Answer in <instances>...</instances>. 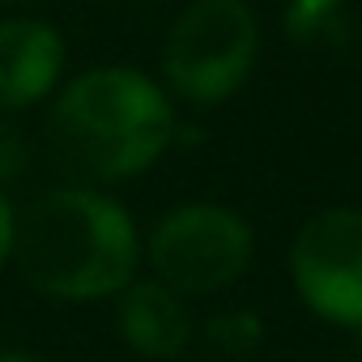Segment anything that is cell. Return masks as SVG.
<instances>
[{"instance_id":"obj_1","label":"cell","mask_w":362,"mask_h":362,"mask_svg":"<svg viewBox=\"0 0 362 362\" xmlns=\"http://www.w3.org/2000/svg\"><path fill=\"white\" fill-rule=\"evenodd\" d=\"M22 277L56 298H107L136 273V226L103 192L60 188L43 192L13 222V252Z\"/></svg>"},{"instance_id":"obj_2","label":"cell","mask_w":362,"mask_h":362,"mask_svg":"<svg viewBox=\"0 0 362 362\" xmlns=\"http://www.w3.org/2000/svg\"><path fill=\"white\" fill-rule=\"evenodd\" d=\"M47 136L73 175L111 184L158 162L175 136V111L149 77L94 69L56 98Z\"/></svg>"},{"instance_id":"obj_3","label":"cell","mask_w":362,"mask_h":362,"mask_svg":"<svg viewBox=\"0 0 362 362\" xmlns=\"http://www.w3.org/2000/svg\"><path fill=\"white\" fill-rule=\"evenodd\" d=\"M256 18L243 0H197L166 35V81L192 103L230 98L256 64Z\"/></svg>"},{"instance_id":"obj_4","label":"cell","mask_w":362,"mask_h":362,"mask_svg":"<svg viewBox=\"0 0 362 362\" xmlns=\"http://www.w3.org/2000/svg\"><path fill=\"white\" fill-rule=\"evenodd\" d=\"M252 226L226 205H179L149 235L153 281L184 294H214L235 286L252 264Z\"/></svg>"},{"instance_id":"obj_5","label":"cell","mask_w":362,"mask_h":362,"mask_svg":"<svg viewBox=\"0 0 362 362\" xmlns=\"http://www.w3.org/2000/svg\"><path fill=\"white\" fill-rule=\"evenodd\" d=\"M290 281L324 324H362V209H324L290 247Z\"/></svg>"},{"instance_id":"obj_6","label":"cell","mask_w":362,"mask_h":362,"mask_svg":"<svg viewBox=\"0 0 362 362\" xmlns=\"http://www.w3.org/2000/svg\"><path fill=\"white\" fill-rule=\"evenodd\" d=\"M115 328L124 345L141 358H179L192 341V315L175 290L162 281H128L119 290Z\"/></svg>"},{"instance_id":"obj_7","label":"cell","mask_w":362,"mask_h":362,"mask_svg":"<svg viewBox=\"0 0 362 362\" xmlns=\"http://www.w3.org/2000/svg\"><path fill=\"white\" fill-rule=\"evenodd\" d=\"M64 64V43L43 22H5L0 26V107L39 103Z\"/></svg>"},{"instance_id":"obj_8","label":"cell","mask_w":362,"mask_h":362,"mask_svg":"<svg viewBox=\"0 0 362 362\" xmlns=\"http://www.w3.org/2000/svg\"><path fill=\"white\" fill-rule=\"evenodd\" d=\"M205 337L218 354L226 358H247L256 354V345L264 341V320L256 311H222L205 324Z\"/></svg>"},{"instance_id":"obj_9","label":"cell","mask_w":362,"mask_h":362,"mask_svg":"<svg viewBox=\"0 0 362 362\" xmlns=\"http://www.w3.org/2000/svg\"><path fill=\"white\" fill-rule=\"evenodd\" d=\"M22 158H26L22 141H18L13 132H5V128H0V179L18 175V170H22Z\"/></svg>"},{"instance_id":"obj_10","label":"cell","mask_w":362,"mask_h":362,"mask_svg":"<svg viewBox=\"0 0 362 362\" xmlns=\"http://www.w3.org/2000/svg\"><path fill=\"white\" fill-rule=\"evenodd\" d=\"M9 252H13V209L0 197V264L9 260Z\"/></svg>"},{"instance_id":"obj_11","label":"cell","mask_w":362,"mask_h":362,"mask_svg":"<svg viewBox=\"0 0 362 362\" xmlns=\"http://www.w3.org/2000/svg\"><path fill=\"white\" fill-rule=\"evenodd\" d=\"M0 362H39V358H30L22 349H0Z\"/></svg>"},{"instance_id":"obj_12","label":"cell","mask_w":362,"mask_h":362,"mask_svg":"<svg viewBox=\"0 0 362 362\" xmlns=\"http://www.w3.org/2000/svg\"><path fill=\"white\" fill-rule=\"evenodd\" d=\"M354 337H358V354H362V324H358V328H354Z\"/></svg>"}]
</instances>
